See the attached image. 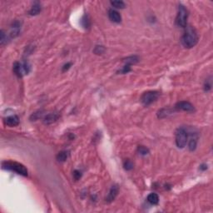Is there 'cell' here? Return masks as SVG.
<instances>
[{
	"instance_id": "cell-14",
	"label": "cell",
	"mask_w": 213,
	"mask_h": 213,
	"mask_svg": "<svg viewBox=\"0 0 213 213\" xmlns=\"http://www.w3.org/2000/svg\"><path fill=\"white\" fill-rule=\"evenodd\" d=\"M68 157V152L67 151H62L57 155V160L58 161H65Z\"/></svg>"
},
{
	"instance_id": "cell-25",
	"label": "cell",
	"mask_w": 213,
	"mask_h": 213,
	"mask_svg": "<svg viewBox=\"0 0 213 213\" xmlns=\"http://www.w3.org/2000/svg\"><path fill=\"white\" fill-rule=\"evenodd\" d=\"M81 176H82V174H81V172H80L79 171L75 170L74 171H73V177H74L75 180H78V179H80Z\"/></svg>"
},
{
	"instance_id": "cell-7",
	"label": "cell",
	"mask_w": 213,
	"mask_h": 213,
	"mask_svg": "<svg viewBox=\"0 0 213 213\" xmlns=\"http://www.w3.org/2000/svg\"><path fill=\"white\" fill-rule=\"evenodd\" d=\"M175 108L178 111H185V112H193L194 111V106L192 105L191 103L187 102V101H181V102H178Z\"/></svg>"
},
{
	"instance_id": "cell-12",
	"label": "cell",
	"mask_w": 213,
	"mask_h": 213,
	"mask_svg": "<svg viewBox=\"0 0 213 213\" xmlns=\"http://www.w3.org/2000/svg\"><path fill=\"white\" fill-rule=\"evenodd\" d=\"M148 202L151 205H157L159 202V196L156 193H151L148 196Z\"/></svg>"
},
{
	"instance_id": "cell-4",
	"label": "cell",
	"mask_w": 213,
	"mask_h": 213,
	"mask_svg": "<svg viewBox=\"0 0 213 213\" xmlns=\"http://www.w3.org/2000/svg\"><path fill=\"white\" fill-rule=\"evenodd\" d=\"M159 96L160 93L157 91H148L142 94V96L141 97V102L142 103L143 105L149 106L154 102H156Z\"/></svg>"
},
{
	"instance_id": "cell-21",
	"label": "cell",
	"mask_w": 213,
	"mask_h": 213,
	"mask_svg": "<svg viewBox=\"0 0 213 213\" xmlns=\"http://www.w3.org/2000/svg\"><path fill=\"white\" fill-rule=\"evenodd\" d=\"M212 77H210L209 79H206L204 84V90L206 92H208L212 89Z\"/></svg>"
},
{
	"instance_id": "cell-1",
	"label": "cell",
	"mask_w": 213,
	"mask_h": 213,
	"mask_svg": "<svg viewBox=\"0 0 213 213\" xmlns=\"http://www.w3.org/2000/svg\"><path fill=\"white\" fill-rule=\"evenodd\" d=\"M197 42H198V36L196 30L192 27H188L181 37L182 45L185 48H191L194 47Z\"/></svg>"
},
{
	"instance_id": "cell-9",
	"label": "cell",
	"mask_w": 213,
	"mask_h": 213,
	"mask_svg": "<svg viewBox=\"0 0 213 213\" xmlns=\"http://www.w3.org/2000/svg\"><path fill=\"white\" fill-rule=\"evenodd\" d=\"M59 117V114L58 112H51L48 113V115H46L44 118H43V122L47 125L52 124L53 122H55Z\"/></svg>"
},
{
	"instance_id": "cell-8",
	"label": "cell",
	"mask_w": 213,
	"mask_h": 213,
	"mask_svg": "<svg viewBox=\"0 0 213 213\" xmlns=\"http://www.w3.org/2000/svg\"><path fill=\"white\" fill-rule=\"evenodd\" d=\"M119 192V188L117 185H114L111 187L109 193L107 195V196L106 197V202H112V201H114V199L116 198V196L118 194Z\"/></svg>"
},
{
	"instance_id": "cell-10",
	"label": "cell",
	"mask_w": 213,
	"mask_h": 213,
	"mask_svg": "<svg viewBox=\"0 0 213 213\" xmlns=\"http://www.w3.org/2000/svg\"><path fill=\"white\" fill-rule=\"evenodd\" d=\"M4 123L9 127H15L19 123V118L16 115H12L4 119Z\"/></svg>"
},
{
	"instance_id": "cell-16",
	"label": "cell",
	"mask_w": 213,
	"mask_h": 213,
	"mask_svg": "<svg viewBox=\"0 0 213 213\" xmlns=\"http://www.w3.org/2000/svg\"><path fill=\"white\" fill-rule=\"evenodd\" d=\"M111 4L116 8V9H124L125 8V3L123 1L121 0H115V1H112Z\"/></svg>"
},
{
	"instance_id": "cell-13",
	"label": "cell",
	"mask_w": 213,
	"mask_h": 213,
	"mask_svg": "<svg viewBox=\"0 0 213 213\" xmlns=\"http://www.w3.org/2000/svg\"><path fill=\"white\" fill-rule=\"evenodd\" d=\"M41 12V6L38 3H35L32 7V9L29 11L30 15H37Z\"/></svg>"
},
{
	"instance_id": "cell-11",
	"label": "cell",
	"mask_w": 213,
	"mask_h": 213,
	"mask_svg": "<svg viewBox=\"0 0 213 213\" xmlns=\"http://www.w3.org/2000/svg\"><path fill=\"white\" fill-rule=\"evenodd\" d=\"M108 17L110 19V20L114 22H120L122 21V16L121 14L116 10H113V9H110L108 11Z\"/></svg>"
},
{
	"instance_id": "cell-6",
	"label": "cell",
	"mask_w": 213,
	"mask_h": 213,
	"mask_svg": "<svg viewBox=\"0 0 213 213\" xmlns=\"http://www.w3.org/2000/svg\"><path fill=\"white\" fill-rule=\"evenodd\" d=\"M13 72L14 73L17 75L18 77H21L23 75L28 74V73L29 72V66L28 64L26 63H15L13 64Z\"/></svg>"
},
{
	"instance_id": "cell-23",
	"label": "cell",
	"mask_w": 213,
	"mask_h": 213,
	"mask_svg": "<svg viewBox=\"0 0 213 213\" xmlns=\"http://www.w3.org/2000/svg\"><path fill=\"white\" fill-rule=\"evenodd\" d=\"M82 24H83V26L85 28H87L89 26H90V21H89V19H88V18H87V16H86L84 15L83 16V18L82 19Z\"/></svg>"
},
{
	"instance_id": "cell-17",
	"label": "cell",
	"mask_w": 213,
	"mask_h": 213,
	"mask_svg": "<svg viewBox=\"0 0 213 213\" xmlns=\"http://www.w3.org/2000/svg\"><path fill=\"white\" fill-rule=\"evenodd\" d=\"M171 110L169 109V108H163V109H161V110H160L159 112H158V113H157V115H158V117L160 118H163V117H167V115L168 114H171Z\"/></svg>"
},
{
	"instance_id": "cell-3",
	"label": "cell",
	"mask_w": 213,
	"mask_h": 213,
	"mask_svg": "<svg viewBox=\"0 0 213 213\" xmlns=\"http://www.w3.org/2000/svg\"><path fill=\"white\" fill-rule=\"evenodd\" d=\"M187 18H188V11L185 8V6H183L182 4H180L179 8H178L177 16L176 19V22H177V26H179L181 28H186Z\"/></svg>"
},
{
	"instance_id": "cell-26",
	"label": "cell",
	"mask_w": 213,
	"mask_h": 213,
	"mask_svg": "<svg viewBox=\"0 0 213 213\" xmlns=\"http://www.w3.org/2000/svg\"><path fill=\"white\" fill-rule=\"evenodd\" d=\"M71 65H72V64H71V63H67V64H65L64 67H63V71H64V72H65L66 70L69 69V67H71Z\"/></svg>"
},
{
	"instance_id": "cell-15",
	"label": "cell",
	"mask_w": 213,
	"mask_h": 213,
	"mask_svg": "<svg viewBox=\"0 0 213 213\" xmlns=\"http://www.w3.org/2000/svg\"><path fill=\"white\" fill-rule=\"evenodd\" d=\"M138 61H139V58L137 57V56H132V57H129V58H126V59L124 60V62H125L126 65H129V66H131L132 64H136V63H138Z\"/></svg>"
},
{
	"instance_id": "cell-20",
	"label": "cell",
	"mask_w": 213,
	"mask_h": 213,
	"mask_svg": "<svg viewBox=\"0 0 213 213\" xmlns=\"http://www.w3.org/2000/svg\"><path fill=\"white\" fill-rule=\"evenodd\" d=\"M138 151L139 154H141L142 156H146L149 153V149L144 146H139L138 148Z\"/></svg>"
},
{
	"instance_id": "cell-5",
	"label": "cell",
	"mask_w": 213,
	"mask_h": 213,
	"mask_svg": "<svg viewBox=\"0 0 213 213\" xmlns=\"http://www.w3.org/2000/svg\"><path fill=\"white\" fill-rule=\"evenodd\" d=\"M187 139H188L187 132L184 128H178L176 132V144L177 148H183L187 145Z\"/></svg>"
},
{
	"instance_id": "cell-19",
	"label": "cell",
	"mask_w": 213,
	"mask_h": 213,
	"mask_svg": "<svg viewBox=\"0 0 213 213\" xmlns=\"http://www.w3.org/2000/svg\"><path fill=\"white\" fill-rule=\"evenodd\" d=\"M43 116V111H38L34 113H32L30 117V119L32 121H36L38 119H39L40 117H42Z\"/></svg>"
},
{
	"instance_id": "cell-27",
	"label": "cell",
	"mask_w": 213,
	"mask_h": 213,
	"mask_svg": "<svg viewBox=\"0 0 213 213\" xmlns=\"http://www.w3.org/2000/svg\"><path fill=\"white\" fill-rule=\"evenodd\" d=\"M200 169L202 171H205L207 169V165L206 164H202V165H201L200 166Z\"/></svg>"
},
{
	"instance_id": "cell-2",
	"label": "cell",
	"mask_w": 213,
	"mask_h": 213,
	"mask_svg": "<svg viewBox=\"0 0 213 213\" xmlns=\"http://www.w3.org/2000/svg\"><path fill=\"white\" fill-rule=\"evenodd\" d=\"M2 168L4 170L14 171L23 177L28 176V169L22 164L16 161H3L2 163Z\"/></svg>"
},
{
	"instance_id": "cell-24",
	"label": "cell",
	"mask_w": 213,
	"mask_h": 213,
	"mask_svg": "<svg viewBox=\"0 0 213 213\" xmlns=\"http://www.w3.org/2000/svg\"><path fill=\"white\" fill-rule=\"evenodd\" d=\"M6 40H7V37L5 36L4 32L2 30V31H1V37H0V43H1L2 45H3L4 43L6 42Z\"/></svg>"
},
{
	"instance_id": "cell-18",
	"label": "cell",
	"mask_w": 213,
	"mask_h": 213,
	"mask_svg": "<svg viewBox=\"0 0 213 213\" xmlns=\"http://www.w3.org/2000/svg\"><path fill=\"white\" fill-rule=\"evenodd\" d=\"M196 144H197V138H191L190 142H189V149L190 151H194L196 148Z\"/></svg>"
},
{
	"instance_id": "cell-22",
	"label": "cell",
	"mask_w": 213,
	"mask_h": 213,
	"mask_svg": "<svg viewBox=\"0 0 213 213\" xmlns=\"http://www.w3.org/2000/svg\"><path fill=\"white\" fill-rule=\"evenodd\" d=\"M123 167L125 168V170L130 171L133 168V163L130 161V160H126L123 163Z\"/></svg>"
}]
</instances>
